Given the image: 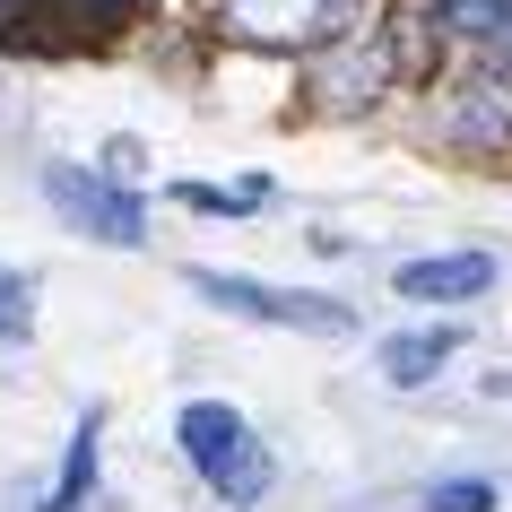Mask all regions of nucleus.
Masks as SVG:
<instances>
[{
    "mask_svg": "<svg viewBox=\"0 0 512 512\" xmlns=\"http://www.w3.org/2000/svg\"><path fill=\"white\" fill-rule=\"evenodd\" d=\"M174 434H183L191 469L209 478L217 504H235V512H243V504H261V495H270V452H261V434L243 426L226 400H191Z\"/></svg>",
    "mask_w": 512,
    "mask_h": 512,
    "instance_id": "nucleus-1",
    "label": "nucleus"
},
{
    "mask_svg": "<svg viewBox=\"0 0 512 512\" xmlns=\"http://www.w3.org/2000/svg\"><path fill=\"white\" fill-rule=\"evenodd\" d=\"M191 296H209L217 313H252V322H278V330H313V339H348L356 313L330 296H287V287H261V278H235V270H191Z\"/></svg>",
    "mask_w": 512,
    "mask_h": 512,
    "instance_id": "nucleus-2",
    "label": "nucleus"
},
{
    "mask_svg": "<svg viewBox=\"0 0 512 512\" xmlns=\"http://www.w3.org/2000/svg\"><path fill=\"white\" fill-rule=\"evenodd\" d=\"M44 200H53L79 235H96V243H148V209H139L131 191H113L105 174H79V165H44Z\"/></svg>",
    "mask_w": 512,
    "mask_h": 512,
    "instance_id": "nucleus-3",
    "label": "nucleus"
},
{
    "mask_svg": "<svg viewBox=\"0 0 512 512\" xmlns=\"http://www.w3.org/2000/svg\"><path fill=\"white\" fill-rule=\"evenodd\" d=\"M217 18L243 44H330L339 27H356V0H217Z\"/></svg>",
    "mask_w": 512,
    "mask_h": 512,
    "instance_id": "nucleus-4",
    "label": "nucleus"
},
{
    "mask_svg": "<svg viewBox=\"0 0 512 512\" xmlns=\"http://www.w3.org/2000/svg\"><path fill=\"white\" fill-rule=\"evenodd\" d=\"M330 44H339V53L313 61V87H322V105H365V96H382V79H391V53H382L374 35L339 27Z\"/></svg>",
    "mask_w": 512,
    "mask_h": 512,
    "instance_id": "nucleus-5",
    "label": "nucleus"
},
{
    "mask_svg": "<svg viewBox=\"0 0 512 512\" xmlns=\"http://www.w3.org/2000/svg\"><path fill=\"white\" fill-rule=\"evenodd\" d=\"M495 287V261L486 252H443V261H408L400 270V296L408 304H469Z\"/></svg>",
    "mask_w": 512,
    "mask_h": 512,
    "instance_id": "nucleus-6",
    "label": "nucleus"
},
{
    "mask_svg": "<svg viewBox=\"0 0 512 512\" xmlns=\"http://www.w3.org/2000/svg\"><path fill=\"white\" fill-rule=\"evenodd\" d=\"M452 356H460V330H400V339H382V374L400 382V391H417V382H434Z\"/></svg>",
    "mask_w": 512,
    "mask_h": 512,
    "instance_id": "nucleus-7",
    "label": "nucleus"
},
{
    "mask_svg": "<svg viewBox=\"0 0 512 512\" xmlns=\"http://www.w3.org/2000/svg\"><path fill=\"white\" fill-rule=\"evenodd\" d=\"M87 486H96V417H87V426L70 434V460H61L53 495H44L35 512H87Z\"/></svg>",
    "mask_w": 512,
    "mask_h": 512,
    "instance_id": "nucleus-8",
    "label": "nucleus"
},
{
    "mask_svg": "<svg viewBox=\"0 0 512 512\" xmlns=\"http://www.w3.org/2000/svg\"><path fill=\"white\" fill-rule=\"evenodd\" d=\"M512 0H426V18H443V35H495Z\"/></svg>",
    "mask_w": 512,
    "mask_h": 512,
    "instance_id": "nucleus-9",
    "label": "nucleus"
},
{
    "mask_svg": "<svg viewBox=\"0 0 512 512\" xmlns=\"http://www.w3.org/2000/svg\"><path fill=\"white\" fill-rule=\"evenodd\" d=\"M35 330V287L18 270H0V348H9V339H27Z\"/></svg>",
    "mask_w": 512,
    "mask_h": 512,
    "instance_id": "nucleus-10",
    "label": "nucleus"
},
{
    "mask_svg": "<svg viewBox=\"0 0 512 512\" xmlns=\"http://www.w3.org/2000/svg\"><path fill=\"white\" fill-rule=\"evenodd\" d=\"M426 512H495V486L486 478H443L426 495Z\"/></svg>",
    "mask_w": 512,
    "mask_h": 512,
    "instance_id": "nucleus-11",
    "label": "nucleus"
},
{
    "mask_svg": "<svg viewBox=\"0 0 512 512\" xmlns=\"http://www.w3.org/2000/svg\"><path fill=\"white\" fill-rule=\"evenodd\" d=\"M495 70L512 79V9H504V27H495Z\"/></svg>",
    "mask_w": 512,
    "mask_h": 512,
    "instance_id": "nucleus-12",
    "label": "nucleus"
},
{
    "mask_svg": "<svg viewBox=\"0 0 512 512\" xmlns=\"http://www.w3.org/2000/svg\"><path fill=\"white\" fill-rule=\"evenodd\" d=\"M70 9H148V0H70Z\"/></svg>",
    "mask_w": 512,
    "mask_h": 512,
    "instance_id": "nucleus-13",
    "label": "nucleus"
},
{
    "mask_svg": "<svg viewBox=\"0 0 512 512\" xmlns=\"http://www.w3.org/2000/svg\"><path fill=\"white\" fill-rule=\"evenodd\" d=\"M18 18H27V0H0V27H18Z\"/></svg>",
    "mask_w": 512,
    "mask_h": 512,
    "instance_id": "nucleus-14",
    "label": "nucleus"
}]
</instances>
